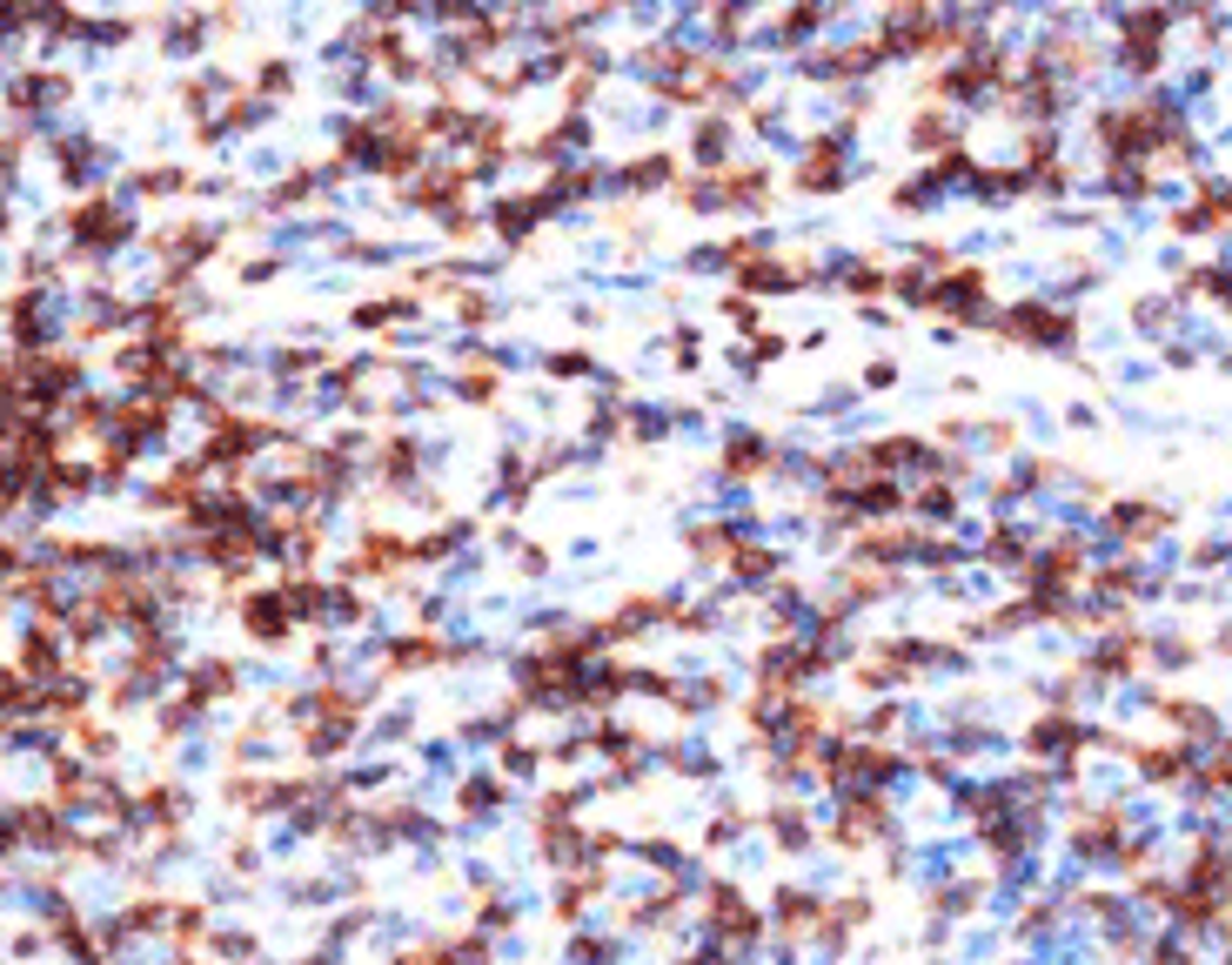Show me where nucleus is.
<instances>
[{"mask_svg": "<svg viewBox=\"0 0 1232 965\" xmlns=\"http://www.w3.org/2000/svg\"><path fill=\"white\" fill-rule=\"evenodd\" d=\"M1005 335L1039 342V350H1058V342H1071V316H1058V308H1045V302H1018L1005 316Z\"/></svg>", "mask_w": 1232, "mask_h": 965, "instance_id": "obj_1", "label": "nucleus"}, {"mask_svg": "<svg viewBox=\"0 0 1232 965\" xmlns=\"http://www.w3.org/2000/svg\"><path fill=\"white\" fill-rule=\"evenodd\" d=\"M925 302L944 308V316H971V308L985 302V268H951L938 289H925Z\"/></svg>", "mask_w": 1232, "mask_h": 965, "instance_id": "obj_2", "label": "nucleus"}, {"mask_svg": "<svg viewBox=\"0 0 1232 965\" xmlns=\"http://www.w3.org/2000/svg\"><path fill=\"white\" fill-rule=\"evenodd\" d=\"M1166 21H1172V14H1132V21H1126L1119 41H1126V61H1132V67H1152V61H1159V34H1166Z\"/></svg>", "mask_w": 1232, "mask_h": 965, "instance_id": "obj_3", "label": "nucleus"}, {"mask_svg": "<svg viewBox=\"0 0 1232 965\" xmlns=\"http://www.w3.org/2000/svg\"><path fill=\"white\" fill-rule=\"evenodd\" d=\"M1112 530L1132 536V544H1145L1152 530H1166V510H1152V504H1126V510H1112Z\"/></svg>", "mask_w": 1232, "mask_h": 965, "instance_id": "obj_4", "label": "nucleus"}, {"mask_svg": "<svg viewBox=\"0 0 1232 965\" xmlns=\"http://www.w3.org/2000/svg\"><path fill=\"white\" fill-rule=\"evenodd\" d=\"M289 610H295V604H282V597H255V604H249V631H255V637H282V631H289Z\"/></svg>", "mask_w": 1232, "mask_h": 965, "instance_id": "obj_5", "label": "nucleus"}, {"mask_svg": "<svg viewBox=\"0 0 1232 965\" xmlns=\"http://www.w3.org/2000/svg\"><path fill=\"white\" fill-rule=\"evenodd\" d=\"M1139 764L1152 771V778H1185V751H1166V745H1152V751H1139Z\"/></svg>", "mask_w": 1232, "mask_h": 965, "instance_id": "obj_6", "label": "nucleus"}, {"mask_svg": "<svg viewBox=\"0 0 1232 965\" xmlns=\"http://www.w3.org/2000/svg\"><path fill=\"white\" fill-rule=\"evenodd\" d=\"M234 684V671L228 664H215V671H194V684H188V704H208L215 690H228Z\"/></svg>", "mask_w": 1232, "mask_h": 965, "instance_id": "obj_7", "label": "nucleus"}, {"mask_svg": "<svg viewBox=\"0 0 1232 965\" xmlns=\"http://www.w3.org/2000/svg\"><path fill=\"white\" fill-rule=\"evenodd\" d=\"M758 462H764V443H737L731 449V470H758Z\"/></svg>", "mask_w": 1232, "mask_h": 965, "instance_id": "obj_8", "label": "nucleus"}, {"mask_svg": "<svg viewBox=\"0 0 1232 965\" xmlns=\"http://www.w3.org/2000/svg\"><path fill=\"white\" fill-rule=\"evenodd\" d=\"M1212 785H1232V751H1225V758L1212 764Z\"/></svg>", "mask_w": 1232, "mask_h": 965, "instance_id": "obj_9", "label": "nucleus"}, {"mask_svg": "<svg viewBox=\"0 0 1232 965\" xmlns=\"http://www.w3.org/2000/svg\"><path fill=\"white\" fill-rule=\"evenodd\" d=\"M1159 965H1192L1185 952H1172V945H1159Z\"/></svg>", "mask_w": 1232, "mask_h": 965, "instance_id": "obj_10", "label": "nucleus"}, {"mask_svg": "<svg viewBox=\"0 0 1232 965\" xmlns=\"http://www.w3.org/2000/svg\"><path fill=\"white\" fill-rule=\"evenodd\" d=\"M1225 945H1232V925H1225Z\"/></svg>", "mask_w": 1232, "mask_h": 965, "instance_id": "obj_11", "label": "nucleus"}]
</instances>
